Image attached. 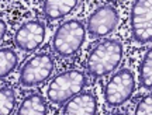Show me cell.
Returning <instances> with one entry per match:
<instances>
[{"instance_id": "cell-2", "label": "cell", "mask_w": 152, "mask_h": 115, "mask_svg": "<svg viewBox=\"0 0 152 115\" xmlns=\"http://www.w3.org/2000/svg\"><path fill=\"white\" fill-rule=\"evenodd\" d=\"M87 86V77L82 70L72 69L55 76L48 86L47 98L55 105H61L80 93Z\"/></svg>"}, {"instance_id": "cell-5", "label": "cell", "mask_w": 152, "mask_h": 115, "mask_svg": "<svg viewBox=\"0 0 152 115\" xmlns=\"http://www.w3.org/2000/svg\"><path fill=\"white\" fill-rule=\"evenodd\" d=\"M54 59L49 54H37L24 63L18 82L23 87H35L51 77L54 72Z\"/></svg>"}, {"instance_id": "cell-10", "label": "cell", "mask_w": 152, "mask_h": 115, "mask_svg": "<svg viewBox=\"0 0 152 115\" xmlns=\"http://www.w3.org/2000/svg\"><path fill=\"white\" fill-rule=\"evenodd\" d=\"M77 4V0H45L44 14L48 20H59L69 14Z\"/></svg>"}, {"instance_id": "cell-11", "label": "cell", "mask_w": 152, "mask_h": 115, "mask_svg": "<svg viewBox=\"0 0 152 115\" xmlns=\"http://www.w3.org/2000/svg\"><path fill=\"white\" fill-rule=\"evenodd\" d=\"M48 107L47 101L39 94H30L27 95L21 105L18 107L17 114L18 115H44L47 114Z\"/></svg>"}, {"instance_id": "cell-12", "label": "cell", "mask_w": 152, "mask_h": 115, "mask_svg": "<svg viewBox=\"0 0 152 115\" xmlns=\"http://www.w3.org/2000/svg\"><path fill=\"white\" fill-rule=\"evenodd\" d=\"M18 65V55L13 48L0 49V79H4Z\"/></svg>"}, {"instance_id": "cell-15", "label": "cell", "mask_w": 152, "mask_h": 115, "mask_svg": "<svg viewBox=\"0 0 152 115\" xmlns=\"http://www.w3.org/2000/svg\"><path fill=\"white\" fill-rule=\"evenodd\" d=\"M151 111H152V95H151V93H149L148 95H145V97L140 101V104H138V107H137V110H135V114L137 115H148V114H151Z\"/></svg>"}, {"instance_id": "cell-9", "label": "cell", "mask_w": 152, "mask_h": 115, "mask_svg": "<svg viewBox=\"0 0 152 115\" xmlns=\"http://www.w3.org/2000/svg\"><path fill=\"white\" fill-rule=\"evenodd\" d=\"M97 111V100L92 91H80L68 100L64 107L66 115H92Z\"/></svg>"}, {"instance_id": "cell-4", "label": "cell", "mask_w": 152, "mask_h": 115, "mask_svg": "<svg viewBox=\"0 0 152 115\" xmlns=\"http://www.w3.org/2000/svg\"><path fill=\"white\" fill-rule=\"evenodd\" d=\"M135 91V77L128 69H120L104 87V101L109 107H120Z\"/></svg>"}, {"instance_id": "cell-1", "label": "cell", "mask_w": 152, "mask_h": 115, "mask_svg": "<svg viewBox=\"0 0 152 115\" xmlns=\"http://www.w3.org/2000/svg\"><path fill=\"white\" fill-rule=\"evenodd\" d=\"M123 59V44L117 39H104L99 42L87 58V72L96 79L107 76Z\"/></svg>"}, {"instance_id": "cell-3", "label": "cell", "mask_w": 152, "mask_h": 115, "mask_svg": "<svg viewBox=\"0 0 152 115\" xmlns=\"http://www.w3.org/2000/svg\"><path fill=\"white\" fill-rule=\"evenodd\" d=\"M86 27L79 20H66L55 31L52 38V48L56 55L61 58L75 55L85 42Z\"/></svg>"}, {"instance_id": "cell-6", "label": "cell", "mask_w": 152, "mask_h": 115, "mask_svg": "<svg viewBox=\"0 0 152 115\" xmlns=\"http://www.w3.org/2000/svg\"><path fill=\"white\" fill-rule=\"evenodd\" d=\"M152 0H134L131 9L132 37L140 44H148L152 39Z\"/></svg>"}, {"instance_id": "cell-14", "label": "cell", "mask_w": 152, "mask_h": 115, "mask_svg": "<svg viewBox=\"0 0 152 115\" xmlns=\"http://www.w3.org/2000/svg\"><path fill=\"white\" fill-rule=\"evenodd\" d=\"M16 105V94L10 87H0V115L11 114Z\"/></svg>"}, {"instance_id": "cell-8", "label": "cell", "mask_w": 152, "mask_h": 115, "mask_svg": "<svg viewBox=\"0 0 152 115\" xmlns=\"http://www.w3.org/2000/svg\"><path fill=\"white\" fill-rule=\"evenodd\" d=\"M45 34L47 28L41 20H30L17 30L14 35V44L18 49L24 52H31L42 45Z\"/></svg>"}, {"instance_id": "cell-7", "label": "cell", "mask_w": 152, "mask_h": 115, "mask_svg": "<svg viewBox=\"0 0 152 115\" xmlns=\"http://www.w3.org/2000/svg\"><path fill=\"white\" fill-rule=\"evenodd\" d=\"M118 24V11L111 4L97 7L89 16L87 33L92 38H104L115 30Z\"/></svg>"}, {"instance_id": "cell-16", "label": "cell", "mask_w": 152, "mask_h": 115, "mask_svg": "<svg viewBox=\"0 0 152 115\" xmlns=\"http://www.w3.org/2000/svg\"><path fill=\"white\" fill-rule=\"evenodd\" d=\"M6 31H7V27H6V22L0 18V41H3L6 35Z\"/></svg>"}, {"instance_id": "cell-13", "label": "cell", "mask_w": 152, "mask_h": 115, "mask_svg": "<svg viewBox=\"0 0 152 115\" xmlns=\"http://www.w3.org/2000/svg\"><path fill=\"white\" fill-rule=\"evenodd\" d=\"M140 83L144 88H147L151 91L152 88V51H147V54L144 55V59L141 62L140 67Z\"/></svg>"}]
</instances>
